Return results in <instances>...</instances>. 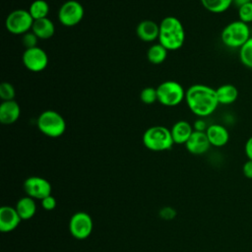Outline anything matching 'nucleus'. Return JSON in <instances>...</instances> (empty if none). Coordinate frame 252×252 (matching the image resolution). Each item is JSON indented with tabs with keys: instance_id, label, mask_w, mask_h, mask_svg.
<instances>
[{
	"instance_id": "14",
	"label": "nucleus",
	"mask_w": 252,
	"mask_h": 252,
	"mask_svg": "<svg viewBox=\"0 0 252 252\" xmlns=\"http://www.w3.org/2000/svg\"><path fill=\"white\" fill-rule=\"evenodd\" d=\"M137 36L145 42H153L158 38L159 24L153 20H143L136 28Z\"/></svg>"
},
{
	"instance_id": "10",
	"label": "nucleus",
	"mask_w": 252,
	"mask_h": 252,
	"mask_svg": "<svg viewBox=\"0 0 252 252\" xmlns=\"http://www.w3.org/2000/svg\"><path fill=\"white\" fill-rule=\"evenodd\" d=\"M93 220L91 216L85 212L75 213L69 222V230L77 239H86L93 231Z\"/></svg>"
},
{
	"instance_id": "21",
	"label": "nucleus",
	"mask_w": 252,
	"mask_h": 252,
	"mask_svg": "<svg viewBox=\"0 0 252 252\" xmlns=\"http://www.w3.org/2000/svg\"><path fill=\"white\" fill-rule=\"evenodd\" d=\"M167 51L168 50L160 43H155L149 47L147 51V59L152 64H161L167 57Z\"/></svg>"
},
{
	"instance_id": "15",
	"label": "nucleus",
	"mask_w": 252,
	"mask_h": 252,
	"mask_svg": "<svg viewBox=\"0 0 252 252\" xmlns=\"http://www.w3.org/2000/svg\"><path fill=\"white\" fill-rule=\"evenodd\" d=\"M21 115L19 103L14 100L2 101L0 104V122L3 125H11L18 121Z\"/></svg>"
},
{
	"instance_id": "5",
	"label": "nucleus",
	"mask_w": 252,
	"mask_h": 252,
	"mask_svg": "<svg viewBox=\"0 0 252 252\" xmlns=\"http://www.w3.org/2000/svg\"><path fill=\"white\" fill-rule=\"evenodd\" d=\"M36 126L43 135L49 138H58L66 130V122L63 116L51 109L44 110L38 115Z\"/></svg>"
},
{
	"instance_id": "7",
	"label": "nucleus",
	"mask_w": 252,
	"mask_h": 252,
	"mask_svg": "<svg viewBox=\"0 0 252 252\" xmlns=\"http://www.w3.org/2000/svg\"><path fill=\"white\" fill-rule=\"evenodd\" d=\"M33 19L31 16L29 10L16 9L7 16L5 20L6 30L16 35H23L26 32L32 31Z\"/></svg>"
},
{
	"instance_id": "13",
	"label": "nucleus",
	"mask_w": 252,
	"mask_h": 252,
	"mask_svg": "<svg viewBox=\"0 0 252 252\" xmlns=\"http://www.w3.org/2000/svg\"><path fill=\"white\" fill-rule=\"evenodd\" d=\"M22 220L16 208L3 206L0 209V230L2 232H10L16 229Z\"/></svg>"
},
{
	"instance_id": "29",
	"label": "nucleus",
	"mask_w": 252,
	"mask_h": 252,
	"mask_svg": "<svg viewBox=\"0 0 252 252\" xmlns=\"http://www.w3.org/2000/svg\"><path fill=\"white\" fill-rule=\"evenodd\" d=\"M41 205L42 208L46 211H51L56 207V200L54 197H52L51 195L45 197L44 199L41 200Z\"/></svg>"
},
{
	"instance_id": "22",
	"label": "nucleus",
	"mask_w": 252,
	"mask_h": 252,
	"mask_svg": "<svg viewBox=\"0 0 252 252\" xmlns=\"http://www.w3.org/2000/svg\"><path fill=\"white\" fill-rule=\"evenodd\" d=\"M202 6L214 14H221L227 11L233 4V0H200Z\"/></svg>"
},
{
	"instance_id": "26",
	"label": "nucleus",
	"mask_w": 252,
	"mask_h": 252,
	"mask_svg": "<svg viewBox=\"0 0 252 252\" xmlns=\"http://www.w3.org/2000/svg\"><path fill=\"white\" fill-rule=\"evenodd\" d=\"M16 96V91L11 83L3 82L0 85V98L2 101L14 100Z\"/></svg>"
},
{
	"instance_id": "11",
	"label": "nucleus",
	"mask_w": 252,
	"mask_h": 252,
	"mask_svg": "<svg viewBox=\"0 0 252 252\" xmlns=\"http://www.w3.org/2000/svg\"><path fill=\"white\" fill-rule=\"evenodd\" d=\"M25 192L32 199L42 200L51 195V185L48 180L39 176H31L24 182Z\"/></svg>"
},
{
	"instance_id": "33",
	"label": "nucleus",
	"mask_w": 252,
	"mask_h": 252,
	"mask_svg": "<svg viewBox=\"0 0 252 252\" xmlns=\"http://www.w3.org/2000/svg\"><path fill=\"white\" fill-rule=\"evenodd\" d=\"M249 2H252V0H233V4H235L237 7H240Z\"/></svg>"
},
{
	"instance_id": "4",
	"label": "nucleus",
	"mask_w": 252,
	"mask_h": 252,
	"mask_svg": "<svg viewBox=\"0 0 252 252\" xmlns=\"http://www.w3.org/2000/svg\"><path fill=\"white\" fill-rule=\"evenodd\" d=\"M251 37L248 24L236 20L227 24L220 32V40L226 47L240 48Z\"/></svg>"
},
{
	"instance_id": "32",
	"label": "nucleus",
	"mask_w": 252,
	"mask_h": 252,
	"mask_svg": "<svg viewBox=\"0 0 252 252\" xmlns=\"http://www.w3.org/2000/svg\"><path fill=\"white\" fill-rule=\"evenodd\" d=\"M244 153L248 159H252V136L247 139L244 145Z\"/></svg>"
},
{
	"instance_id": "3",
	"label": "nucleus",
	"mask_w": 252,
	"mask_h": 252,
	"mask_svg": "<svg viewBox=\"0 0 252 252\" xmlns=\"http://www.w3.org/2000/svg\"><path fill=\"white\" fill-rule=\"evenodd\" d=\"M142 140L144 146L153 152H162L169 150L174 144L170 129L161 125L149 127L144 132Z\"/></svg>"
},
{
	"instance_id": "20",
	"label": "nucleus",
	"mask_w": 252,
	"mask_h": 252,
	"mask_svg": "<svg viewBox=\"0 0 252 252\" xmlns=\"http://www.w3.org/2000/svg\"><path fill=\"white\" fill-rule=\"evenodd\" d=\"M16 210L22 220H29L32 218L36 211L34 200L29 196L21 198L16 205Z\"/></svg>"
},
{
	"instance_id": "16",
	"label": "nucleus",
	"mask_w": 252,
	"mask_h": 252,
	"mask_svg": "<svg viewBox=\"0 0 252 252\" xmlns=\"http://www.w3.org/2000/svg\"><path fill=\"white\" fill-rule=\"evenodd\" d=\"M207 137L211 146L220 148L227 144L229 140V133L226 127L221 124H211L206 130Z\"/></svg>"
},
{
	"instance_id": "25",
	"label": "nucleus",
	"mask_w": 252,
	"mask_h": 252,
	"mask_svg": "<svg viewBox=\"0 0 252 252\" xmlns=\"http://www.w3.org/2000/svg\"><path fill=\"white\" fill-rule=\"evenodd\" d=\"M140 99L145 104H153L158 100L157 88L146 87L140 93Z\"/></svg>"
},
{
	"instance_id": "19",
	"label": "nucleus",
	"mask_w": 252,
	"mask_h": 252,
	"mask_svg": "<svg viewBox=\"0 0 252 252\" xmlns=\"http://www.w3.org/2000/svg\"><path fill=\"white\" fill-rule=\"evenodd\" d=\"M220 104H231L238 97V90L231 84H223L216 89Z\"/></svg>"
},
{
	"instance_id": "27",
	"label": "nucleus",
	"mask_w": 252,
	"mask_h": 252,
	"mask_svg": "<svg viewBox=\"0 0 252 252\" xmlns=\"http://www.w3.org/2000/svg\"><path fill=\"white\" fill-rule=\"evenodd\" d=\"M238 20L248 25L252 23V2L238 7Z\"/></svg>"
},
{
	"instance_id": "6",
	"label": "nucleus",
	"mask_w": 252,
	"mask_h": 252,
	"mask_svg": "<svg viewBox=\"0 0 252 252\" xmlns=\"http://www.w3.org/2000/svg\"><path fill=\"white\" fill-rule=\"evenodd\" d=\"M185 90L176 81L168 80L157 87L158 101L164 106H176L185 100Z\"/></svg>"
},
{
	"instance_id": "28",
	"label": "nucleus",
	"mask_w": 252,
	"mask_h": 252,
	"mask_svg": "<svg viewBox=\"0 0 252 252\" xmlns=\"http://www.w3.org/2000/svg\"><path fill=\"white\" fill-rule=\"evenodd\" d=\"M37 41H38V37L32 31L22 35V43L26 47V49L37 46Z\"/></svg>"
},
{
	"instance_id": "30",
	"label": "nucleus",
	"mask_w": 252,
	"mask_h": 252,
	"mask_svg": "<svg viewBox=\"0 0 252 252\" xmlns=\"http://www.w3.org/2000/svg\"><path fill=\"white\" fill-rule=\"evenodd\" d=\"M209 126L207 125L206 121L204 120V118H201V117H198V119H196L194 121V124H193V129L194 131H199V132H206L207 128Z\"/></svg>"
},
{
	"instance_id": "17",
	"label": "nucleus",
	"mask_w": 252,
	"mask_h": 252,
	"mask_svg": "<svg viewBox=\"0 0 252 252\" xmlns=\"http://www.w3.org/2000/svg\"><path fill=\"white\" fill-rule=\"evenodd\" d=\"M194 132L193 125H191L188 121L186 120H178L176 121L171 129V137L174 142V144H184L188 141L192 133Z\"/></svg>"
},
{
	"instance_id": "18",
	"label": "nucleus",
	"mask_w": 252,
	"mask_h": 252,
	"mask_svg": "<svg viewBox=\"0 0 252 252\" xmlns=\"http://www.w3.org/2000/svg\"><path fill=\"white\" fill-rule=\"evenodd\" d=\"M32 32L38 37V39H48L55 33L54 23L47 17L39 20H34Z\"/></svg>"
},
{
	"instance_id": "2",
	"label": "nucleus",
	"mask_w": 252,
	"mask_h": 252,
	"mask_svg": "<svg viewBox=\"0 0 252 252\" xmlns=\"http://www.w3.org/2000/svg\"><path fill=\"white\" fill-rule=\"evenodd\" d=\"M158 40L168 51L179 49L185 40V31L180 20L173 16L163 18L159 23Z\"/></svg>"
},
{
	"instance_id": "31",
	"label": "nucleus",
	"mask_w": 252,
	"mask_h": 252,
	"mask_svg": "<svg viewBox=\"0 0 252 252\" xmlns=\"http://www.w3.org/2000/svg\"><path fill=\"white\" fill-rule=\"evenodd\" d=\"M242 172L246 178L252 179V159H247L244 162L242 166Z\"/></svg>"
},
{
	"instance_id": "12",
	"label": "nucleus",
	"mask_w": 252,
	"mask_h": 252,
	"mask_svg": "<svg viewBox=\"0 0 252 252\" xmlns=\"http://www.w3.org/2000/svg\"><path fill=\"white\" fill-rule=\"evenodd\" d=\"M186 150L192 155H203L207 153L211 147L206 132L194 131L188 141L185 143Z\"/></svg>"
},
{
	"instance_id": "24",
	"label": "nucleus",
	"mask_w": 252,
	"mask_h": 252,
	"mask_svg": "<svg viewBox=\"0 0 252 252\" xmlns=\"http://www.w3.org/2000/svg\"><path fill=\"white\" fill-rule=\"evenodd\" d=\"M239 60L246 68L252 69V36L239 48Z\"/></svg>"
},
{
	"instance_id": "1",
	"label": "nucleus",
	"mask_w": 252,
	"mask_h": 252,
	"mask_svg": "<svg viewBox=\"0 0 252 252\" xmlns=\"http://www.w3.org/2000/svg\"><path fill=\"white\" fill-rule=\"evenodd\" d=\"M185 101L190 111L201 118L213 114L220 104L216 89L204 84L190 86L185 92Z\"/></svg>"
},
{
	"instance_id": "9",
	"label": "nucleus",
	"mask_w": 252,
	"mask_h": 252,
	"mask_svg": "<svg viewBox=\"0 0 252 252\" xmlns=\"http://www.w3.org/2000/svg\"><path fill=\"white\" fill-rule=\"evenodd\" d=\"M22 61L24 66L31 72L38 73L43 71L48 65L47 53L40 47L35 46L32 48L25 49Z\"/></svg>"
},
{
	"instance_id": "23",
	"label": "nucleus",
	"mask_w": 252,
	"mask_h": 252,
	"mask_svg": "<svg viewBox=\"0 0 252 252\" xmlns=\"http://www.w3.org/2000/svg\"><path fill=\"white\" fill-rule=\"evenodd\" d=\"M29 12L33 20L47 18L49 14V5L45 0H34L31 3Z\"/></svg>"
},
{
	"instance_id": "8",
	"label": "nucleus",
	"mask_w": 252,
	"mask_h": 252,
	"mask_svg": "<svg viewBox=\"0 0 252 252\" xmlns=\"http://www.w3.org/2000/svg\"><path fill=\"white\" fill-rule=\"evenodd\" d=\"M84 14L85 10L80 2L76 0H68L60 6L57 18L62 26L71 28L81 23Z\"/></svg>"
}]
</instances>
